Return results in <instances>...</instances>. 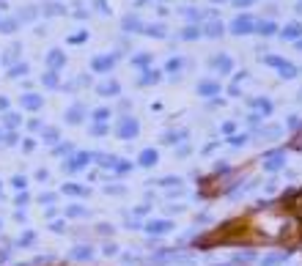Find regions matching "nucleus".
I'll return each mask as SVG.
<instances>
[{"instance_id":"11","label":"nucleus","mask_w":302,"mask_h":266,"mask_svg":"<svg viewBox=\"0 0 302 266\" xmlns=\"http://www.w3.org/2000/svg\"><path fill=\"white\" fill-rule=\"evenodd\" d=\"M220 91H223V85H220L217 80H201V83H198V93L204 99H214Z\"/></svg>"},{"instance_id":"40","label":"nucleus","mask_w":302,"mask_h":266,"mask_svg":"<svg viewBox=\"0 0 302 266\" xmlns=\"http://www.w3.org/2000/svg\"><path fill=\"white\" fill-rule=\"evenodd\" d=\"M211 3H228V0H211Z\"/></svg>"},{"instance_id":"2","label":"nucleus","mask_w":302,"mask_h":266,"mask_svg":"<svg viewBox=\"0 0 302 266\" xmlns=\"http://www.w3.org/2000/svg\"><path fill=\"white\" fill-rule=\"evenodd\" d=\"M261 168L267 173H278V170L286 168V148H272L261 156Z\"/></svg>"},{"instance_id":"18","label":"nucleus","mask_w":302,"mask_h":266,"mask_svg":"<svg viewBox=\"0 0 302 266\" xmlns=\"http://www.w3.org/2000/svg\"><path fill=\"white\" fill-rule=\"evenodd\" d=\"M297 74H300V71H297L294 63H286L283 69H278V77H280V80H294Z\"/></svg>"},{"instance_id":"32","label":"nucleus","mask_w":302,"mask_h":266,"mask_svg":"<svg viewBox=\"0 0 302 266\" xmlns=\"http://www.w3.org/2000/svg\"><path fill=\"white\" fill-rule=\"evenodd\" d=\"M66 192H71V195H88V189L74 187V184H66Z\"/></svg>"},{"instance_id":"19","label":"nucleus","mask_w":302,"mask_h":266,"mask_svg":"<svg viewBox=\"0 0 302 266\" xmlns=\"http://www.w3.org/2000/svg\"><path fill=\"white\" fill-rule=\"evenodd\" d=\"M88 159H91V154H77L69 165H66V168H69V170H80V168H85V162H88Z\"/></svg>"},{"instance_id":"24","label":"nucleus","mask_w":302,"mask_h":266,"mask_svg":"<svg viewBox=\"0 0 302 266\" xmlns=\"http://www.w3.org/2000/svg\"><path fill=\"white\" fill-rule=\"evenodd\" d=\"M231 3H233V8H239V11H247V8L256 6L258 0H231Z\"/></svg>"},{"instance_id":"16","label":"nucleus","mask_w":302,"mask_h":266,"mask_svg":"<svg viewBox=\"0 0 302 266\" xmlns=\"http://www.w3.org/2000/svg\"><path fill=\"white\" fill-rule=\"evenodd\" d=\"M261 63L264 66H272V69H283L286 66V58H280V55H272V52H267V55H261Z\"/></svg>"},{"instance_id":"28","label":"nucleus","mask_w":302,"mask_h":266,"mask_svg":"<svg viewBox=\"0 0 302 266\" xmlns=\"http://www.w3.org/2000/svg\"><path fill=\"white\" fill-rule=\"evenodd\" d=\"M154 80H160V71H151V69H148V74H143L140 83H143V85H148V83H154Z\"/></svg>"},{"instance_id":"34","label":"nucleus","mask_w":302,"mask_h":266,"mask_svg":"<svg viewBox=\"0 0 302 266\" xmlns=\"http://www.w3.org/2000/svg\"><path fill=\"white\" fill-rule=\"evenodd\" d=\"M107 115H110V110H105V107L93 112V118H96V121H107Z\"/></svg>"},{"instance_id":"13","label":"nucleus","mask_w":302,"mask_h":266,"mask_svg":"<svg viewBox=\"0 0 302 266\" xmlns=\"http://www.w3.org/2000/svg\"><path fill=\"white\" fill-rule=\"evenodd\" d=\"M283 129H286L283 124H267V126H261L258 129V137L261 140H278V137L283 134Z\"/></svg>"},{"instance_id":"17","label":"nucleus","mask_w":302,"mask_h":266,"mask_svg":"<svg viewBox=\"0 0 302 266\" xmlns=\"http://www.w3.org/2000/svg\"><path fill=\"white\" fill-rule=\"evenodd\" d=\"M247 140H250V134H247V132H236V134H231V137H225V143L233 146V148H242Z\"/></svg>"},{"instance_id":"15","label":"nucleus","mask_w":302,"mask_h":266,"mask_svg":"<svg viewBox=\"0 0 302 266\" xmlns=\"http://www.w3.org/2000/svg\"><path fill=\"white\" fill-rule=\"evenodd\" d=\"M201 30H204V36H209V39H220V36L225 33V25L220 20H214V22H209V25L201 28Z\"/></svg>"},{"instance_id":"38","label":"nucleus","mask_w":302,"mask_h":266,"mask_svg":"<svg viewBox=\"0 0 302 266\" xmlns=\"http://www.w3.org/2000/svg\"><path fill=\"white\" fill-rule=\"evenodd\" d=\"M294 8H297V14H302V0H297V6H294Z\"/></svg>"},{"instance_id":"33","label":"nucleus","mask_w":302,"mask_h":266,"mask_svg":"<svg viewBox=\"0 0 302 266\" xmlns=\"http://www.w3.org/2000/svg\"><path fill=\"white\" fill-rule=\"evenodd\" d=\"M261 121H264V118H261L258 112H250V115H247V124H250V126H258Z\"/></svg>"},{"instance_id":"7","label":"nucleus","mask_w":302,"mask_h":266,"mask_svg":"<svg viewBox=\"0 0 302 266\" xmlns=\"http://www.w3.org/2000/svg\"><path fill=\"white\" fill-rule=\"evenodd\" d=\"M250 107H253V112H258L261 118H269V115L275 112L272 99H267V96H253L250 99Z\"/></svg>"},{"instance_id":"3","label":"nucleus","mask_w":302,"mask_h":266,"mask_svg":"<svg viewBox=\"0 0 302 266\" xmlns=\"http://www.w3.org/2000/svg\"><path fill=\"white\" fill-rule=\"evenodd\" d=\"M291 258V247L288 250H275V252H264L256 264L258 266H280V264H286V261Z\"/></svg>"},{"instance_id":"14","label":"nucleus","mask_w":302,"mask_h":266,"mask_svg":"<svg viewBox=\"0 0 302 266\" xmlns=\"http://www.w3.org/2000/svg\"><path fill=\"white\" fill-rule=\"evenodd\" d=\"M157 162H160L157 148H146V151H140V156H138V165H143V168H154Z\"/></svg>"},{"instance_id":"22","label":"nucleus","mask_w":302,"mask_h":266,"mask_svg":"<svg viewBox=\"0 0 302 266\" xmlns=\"http://www.w3.org/2000/svg\"><path fill=\"white\" fill-rule=\"evenodd\" d=\"M113 61H116V58H96V61H93V69H96V71H107L113 66Z\"/></svg>"},{"instance_id":"10","label":"nucleus","mask_w":302,"mask_h":266,"mask_svg":"<svg viewBox=\"0 0 302 266\" xmlns=\"http://www.w3.org/2000/svg\"><path fill=\"white\" fill-rule=\"evenodd\" d=\"M143 228H146V233H151V236H162V233L173 231V222H170V220H151V222H146Z\"/></svg>"},{"instance_id":"6","label":"nucleus","mask_w":302,"mask_h":266,"mask_svg":"<svg viewBox=\"0 0 302 266\" xmlns=\"http://www.w3.org/2000/svg\"><path fill=\"white\" fill-rule=\"evenodd\" d=\"M300 228H302V222L300 220H286V222L280 225V242H297V236H300Z\"/></svg>"},{"instance_id":"37","label":"nucleus","mask_w":302,"mask_h":266,"mask_svg":"<svg viewBox=\"0 0 302 266\" xmlns=\"http://www.w3.org/2000/svg\"><path fill=\"white\" fill-rule=\"evenodd\" d=\"M116 252H118V247H116V244H107L105 247V255H116Z\"/></svg>"},{"instance_id":"27","label":"nucleus","mask_w":302,"mask_h":266,"mask_svg":"<svg viewBox=\"0 0 302 266\" xmlns=\"http://www.w3.org/2000/svg\"><path fill=\"white\" fill-rule=\"evenodd\" d=\"M288 206H291L294 211H300V214H302V189L297 192V195H291V203H288Z\"/></svg>"},{"instance_id":"9","label":"nucleus","mask_w":302,"mask_h":266,"mask_svg":"<svg viewBox=\"0 0 302 266\" xmlns=\"http://www.w3.org/2000/svg\"><path fill=\"white\" fill-rule=\"evenodd\" d=\"M278 36H280L283 42H300L302 39V22L294 20V22H288V25H283Z\"/></svg>"},{"instance_id":"25","label":"nucleus","mask_w":302,"mask_h":266,"mask_svg":"<svg viewBox=\"0 0 302 266\" xmlns=\"http://www.w3.org/2000/svg\"><path fill=\"white\" fill-rule=\"evenodd\" d=\"M198 36H204L201 28H184L182 30V39H198Z\"/></svg>"},{"instance_id":"31","label":"nucleus","mask_w":302,"mask_h":266,"mask_svg":"<svg viewBox=\"0 0 302 266\" xmlns=\"http://www.w3.org/2000/svg\"><path fill=\"white\" fill-rule=\"evenodd\" d=\"M286 126H288V129H300V126H302V121H300V115H288V121H286Z\"/></svg>"},{"instance_id":"30","label":"nucleus","mask_w":302,"mask_h":266,"mask_svg":"<svg viewBox=\"0 0 302 266\" xmlns=\"http://www.w3.org/2000/svg\"><path fill=\"white\" fill-rule=\"evenodd\" d=\"M182 66H184V63L179 61V58H170V61H168V66H165V69H168V71H173V74H176V71L182 69Z\"/></svg>"},{"instance_id":"12","label":"nucleus","mask_w":302,"mask_h":266,"mask_svg":"<svg viewBox=\"0 0 302 266\" xmlns=\"http://www.w3.org/2000/svg\"><path fill=\"white\" fill-rule=\"evenodd\" d=\"M253 261H258V255H256L253 250H239V252H233V255H231V261H228V264H233V266H250Z\"/></svg>"},{"instance_id":"42","label":"nucleus","mask_w":302,"mask_h":266,"mask_svg":"<svg viewBox=\"0 0 302 266\" xmlns=\"http://www.w3.org/2000/svg\"><path fill=\"white\" fill-rule=\"evenodd\" d=\"M300 102H302V91H300Z\"/></svg>"},{"instance_id":"41","label":"nucleus","mask_w":302,"mask_h":266,"mask_svg":"<svg viewBox=\"0 0 302 266\" xmlns=\"http://www.w3.org/2000/svg\"><path fill=\"white\" fill-rule=\"evenodd\" d=\"M217 266H233V264H217Z\"/></svg>"},{"instance_id":"21","label":"nucleus","mask_w":302,"mask_h":266,"mask_svg":"<svg viewBox=\"0 0 302 266\" xmlns=\"http://www.w3.org/2000/svg\"><path fill=\"white\" fill-rule=\"evenodd\" d=\"M93 255V250L91 247H77V250L71 252V258H77V261H88Z\"/></svg>"},{"instance_id":"1","label":"nucleus","mask_w":302,"mask_h":266,"mask_svg":"<svg viewBox=\"0 0 302 266\" xmlns=\"http://www.w3.org/2000/svg\"><path fill=\"white\" fill-rule=\"evenodd\" d=\"M256 17L253 14H247V11H239L236 17H233V22H231V33L233 36H250V33H256Z\"/></svg>"},{"instance_id":"4","label":"nucleus","mask_w":302,"mask_h":266,"mask_svg":"<svg viewBox=\"0 0 302 266\" xmlns=\"http://www.w3.org/2000/svg\"><path fill=\"white\" fill-rule=\"evenodd\" d=\"M138 132H140V124H138L132 115H124V118L118 121V137L121 140H132V137H138Z\"/></svg>"},{"instance_id":"26","label":"nucleus","mask_w":302,"mask_h":266,"mask_svg":"<svg viewBox=\"0 0 302 266\" xmlns=\"http://www.w3.org/2000/svg\"><path fill=\"white\" fill-rule=\"evenodd\" d=\"M160 187H176V184H182V178H176V176H165V178H160Z\"/></svg>"},{"instance_id":"5","label":"nucleus","mask_w":302,"mask_h":266,"mask_svg":"<svg viewBox=\"0 0 302 266\" xmlns=\"http://www.w3.org/2000/svg\"><path fill=\"white\" fill-rule=\"evenodd\" d=\"M209 63H211V69H214V71H220L223 77H225V74H231V71H233V58L228 55V52H217V55L211 58Z\"/></svg>"},{"instance_id":"39","label":"nucleus","mask_w":302,"mask_h":266,"mask_svg":"<svg viewBox=\"0 0 302 266\" xmlns=\"http://www.w3.org/2000/svg\"><path fill=\"white\" fill-rule=\"evenodd\" d=\"M294 47H297V49H300V52H302V39H300V42H294Z\"/></svg>"},{"instance_id":"20","label":"nucleus","mask_w":302,"mask_h":266,"mask_svg":"<svg viewBox=\"0 0 302 266\" xmlns=\"http://www.w3.org/2000/svg\"><path fill=\"white\" fill-rule=\"evenodd\" d=\"M184 137H187V132H184V129H179V132H168L165 137H162V140L168 143V146H173V143H182Z\"/></svg>"},{"instance_id":"35","label":"nucleus","mask_w":302,"mask_h":266,"mask_svg":"<svg viewBox=\"0 0 302 266\" xmlns=\"http://www.w3.org/2000/svg\"><path fill=\"white\" fill-rule=\"evenodd\" d=\"M80 112H83V110H80V107H74V110H69V121H71V124H74V121H80V118H83Z\"/></svg>"},{"instance_id":"23","label":"nucleus","mask_w":302,"mask_h":266,"mask_svg":"<svg viewBox=\"0 0 302 266\" xmlns=\"http://www.w3.org/2000/svg\"><path fill=\"white\" fill-rule=\"evenodd\" d=\"M99 93H105V96H116L118 93V83H105L99 88Z\"/></svg>"},{"instance_id":"29","label":"nucleus","mask_w":302,"mask_h":266,"mask_svg":"<svg viewBox=\"0 0 302 266\" xmlns=\"http://www.w3.org/2000/svg\"><path fill=\"white\" fill-rule=\"evenodd\" d=\"M220 129H223V134H228V137H231V134H236V124H233V121H225Z\"/></svg>"},{"instance_id":"36","label":"nucleus","mask_w":302,"mask_h":266,"mask_svg":"<svg viewBox=\"0 0 302 266\" xmlns=\"http://www.w3.org/2000/svg\"><path fill=\"white\" fill-rule=\"evenodd\" d=\"M291 148H297V151H302V132L297 134L294 140H291Z\"/></svg>"},{"instance_id":"8","label":"nucleus","mask_w":302,"mask_h":266,"mask_svg":"<svg viewBox=\"0 0 302 266\" xmlns=\"http://www.w3.org/2000/svg\"><path fill=\"white\" fill-rule=\"evenodd\" d=\"M256 33H258L261 39H272V36L280 33V25H278L275 20H267V17H264V20L256 22Z\"/></svg>"}]
</instances>
